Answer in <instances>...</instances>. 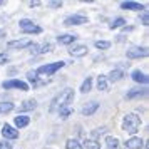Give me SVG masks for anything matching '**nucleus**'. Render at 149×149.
Returning a JSON list of instances; mask_svg holds the SVG:
<instances>
[{
  "mask_svg": "<svg viewBox=\"0 0 149 149\" xmlns=\"http://www.w3.org/2000/svg\"><path fill=\"white\" fill-rule=\"evenodd\" d=\"M89 49L86 45H74V47L69 49V54L72 55V57H84V55L87 54Z\"/></svg>",
  "mask_w": 149,
  "mask_h": 149,
  "instance_id": "14",
  "label": "nucleus"
},
{
  "mask_svg": "<svg viewBox=\"0 0 149 149\" xmlns=\"http://www.w3.org/2000/svg\"><path fill=\"white\" fill-rule=\"evenodd\" d=\"M3 3H5V2H3V0H0V5H3Z\"/></svg>",
  "mask_w": 149,
  "mask_h": 149,
  "instance_id": "37",
  "label": "nucleus"
},
{
  "mask_svg": "<svg viewBox=\"0 0 149 149\" xmlns=\"http://www.w3.org/2000/svg\"><path fill=\"white\" fill-rule=\"evenodd\" d=\"M106 144H107V149H119V139L114 137V136H107Z\"/></svg>",
  "mask_w": 149,
  "mask_h": 149,
  "instance_id": "21",
  "label": "nucleus"
},
{
  "mask_svg": "<svg viewBox=\"0 0 149 149\" xmlns=\"http://www.w3.org/2000/svg\"><path fill=\"white\" fill-rule=\"evenodd\" d=\"M95 49H99V50H107L111 47V42L109 40H95Z\"/></svg>",
  "mask_w": 149,
  "mask_h": 149,
  "instance_id": "28",
  "label": "nucleus"
},
{
  "mask_svg": "<svg viewBox=\"0 0 149 149\" xmlns=\"http://www.w3.org/2000/svg\"><path fill=\"white\" fill-rule=\"evenodd\" d=\"M32 44H34V42L29 40V39H22V40H10V42L7 44V47H8V49H19V50H20V49L30 47Z\"/></svg>",
  "mask_w": 149,
  "mask_h": 149,
  "instance_id": "9",
  "label": "nucleus"
},
{
  "mask_svg": "<svg viewBox=\"0 0 149 149\" xmlns=\"http://www.w3.org/2000/svg\"><path fill=\"white\" fill-rule=\"evenodd\" d=\"M15 127L17 129H22V127H27L29 124H30V117L25 114H19L17 117H15Z\"/></svg>",
  "mask_w": 149,
  "mask_h": 149,
  "instance_id": "17",
  "label": "nucleus"
},
{
  "mask_svg": "<svg viewBox=\"0 0 149 149\" xmlns=\"http://www.w3.org/2000/svg\"><path fill=\"white\" fill-rule=\"evenodd\" d=\"M97 89L102 91V92H106V91L109 89V82H107V77H106V75L101 74L99 77H97Z\"/></svg>",
  "mask_w": 149,
  "mask_h": 149,
  "instance_id": "19",
  "label": "nucleus"
},
{
  "mask_svg": "<svg viewBox=\"0 0 149 149\" xmlns=\"http://www.w3.org/2000/svg\"><path fill=\"white\" fill-rule=\"evenodd\" d=\"M91 89H92V77H86L84 82L81 84V92L82 94H87Z\"/></svg>",
  "mask_w": 149,
  "mask_h": 149,
  "instance_id": "22",
  "label": "nucleus"
},
{
  "mask_svg": "<svg viewBox=\"0 0 149 149\" xmlns=\"http://www.w3.org/2000/svg\"><path fill=\"white\" fill-rule=\"evenodd\" d=\"M2 136H3L7 141L17 139V137H19V131H17L14 126H10V124H3V126H2Z\"/></svg>",
  "mask_w": 149,
  "mask_h": 149,
  "instance_id": "8",
  "label": "nucleus"
},
{
  "mask_svg": "<svg viewBox=\"0 0 149 149\" xmlns=\"http://www.w3.org/2000/svg\"><path fill=\"white\" fill-rule=\"evenodd\" d=\"M37 5H40V2H30V7H37Z\"/></svg>",
  "mask_w": 149,
  "mask_h": 149,
  "instance_id": "35",
  "label": "nucleus"
},
{
  "mask_svg": "<svg viewBox=\"0 0 149 149\" xmlns=\"http://www.w3.org/2000/svg\"><path fill=\"white\" fill-rule=\"evenodd\" d=\"M82 148H86V149H101V144L95 141V139H86L84 144H82Z\"/></svg>",
  "mask_w": 149,
  "mask_h": 149,
  "instance_id": "24",
  "label": "nucleus"
},
{
  "mask_svg": "<svg viewBox=\"0 0 149 149\" xmlns=\"http://www.w3.org/2000/svg\"><path fill=\"white\" fill-rule=\"evenodd\" d=\"M37 107V101L35 99H27V101H24L19 106V112H27V111H34Z\"/></svg>",
  "mask_w": 149,
  "mask_h": 149,
  "instance_id": "15",
  "label": "nucleus"
},
{
  "mask_svg": "<svg viewBox=\"0 0 149 149\" xmlns=\"http://www.w3.org/2000/svg\"><path fill=\"white\" fill-rule=\"evenodd\" d=\"M19 27L24 34H40L42 32V27L34 24V20H30V19H22L19 22Z\"/></svg>",
  "mask_w": 149,
  "mask_h": 149,
  "instance_id": "4",
  "label": "nucleus"
},
{
  "mask_svg": "<svg viewBox=\"0 0 149 149\" xmlns=\"http://www.w3.org/2000/svg\"><path fill=\"white\" fill-rule=\"evenodd\" d=\"M106 77H107V82H119L124 77V70L122 69H112Z\"/></svg>",
  "mask_w": 149,
  "mask_h": 149,
  "instance_id": "11",
  "label": "nucleus"
},
{
  "mask_svg": "<svg viewBox=\"0 0 149 149\" xmlns=\"http://www.w3.org/2000/svg\"><path fill=\"white\" fill-rule=\"evenodd\" d=\"M75 40H77V35H74V34H62V35L57 37V42L62 44V45H70V44H74Z\"/></svg>",
  "mask_w": 149,
  "mask_h": 149,
  "instance_id": "13",
  "label": "nucleus"
},
{
  "mask_svg": "<svg viewBox=\"0 0 149 149\" xmlns=\"http://www.w3.org/2000/svg\"><path fill=\"white\" fill-rule=\"evenodd\" d=\"M106 131H107V127H99V129H95V131H94V137H97V136L104 134Z\"/></svg>",
  "mask_w": 149,
  "mask_h": 149,
  "instance_id": "31",
  "label": "nucleus"
},
{
  "mask_svg": "<svg viewBox=\"0 0 149 149\" xmlns=\"http://www.w3.org/2000/svg\"><path fill=\"white\" fill-rule=\"evenodd\" d=\"M148 49L146 47H131L126 52L127 59H141V57H148Z\"/></svg>",
  "mask_w": 149,
  "mask_h": 149,
  "instance_id": "6",
  "label": "nucleus"
},
{
  "mask_svg": "<svg viewBox=\"0 0 149 149\" xmlns=\"http://www.w3.org/2000/svg\"><path fill=\"white\" fill-rule=\"evenodd\" d=\"M8 62V55L7 54H0V65H3V64H7Z\"/></svg>",
  "mask_w": 149,
  "mask_h": 149,
  "instance_id": "32",
  "label": "nucleus"
},
{
  "mask_svg": "<svg viewBox=\"0 0 149 149\" xmlns=\"http://www.w3.org/2000/svg\"><path fill=\"white\" fill-rule=\"evenodd\" d=\"M144 146V141H142L141 137H131L126 141V148L127 149H142Z\"/></svg>",
  "mask_w": 149,
  "mask_h": 149,
  "instance_id": "16",
  "label": "nucleus"
},
{
  "mask_svg": "<svg viewBox=\"0 0 149 149\" xmlns=\"http://www.w3.org/2000/svg\"><path fill=\"white\" fill-rule=\"evenodd\" d=\"M148 22H149V19H148V12H144V14H142V25H148Z\"/></svg>",
  "mask_w": 149,
  "mask_h": 149,
  "instance_id": "34",
  "label": "nucleus"
},
{
  "mask_svg": "<svg viewBox=\"0 0 149 149\" xmlns=\"http://www.w3.org/2000/svg\"><path fill=\"white\" fill-rule=\"evenodd\" d=\"M141 127V117L134 112L124 116V121H122V131H126L127 134H136Z\"/></svg>",
  "mask_w": 149,
  "mask_h": 149,
  "instance_id": "2",
  "label": "nucleus"
},
{
  "mask_svg": "<svg viewBox=\"0 0 149 149\" xmlns=\"http://www.w3.org/2000/svg\"><path fill=\"white\" fill-rule=\"evenodd\" d=\"M49 5H50L52 8H59V7H62V2H50Z\"/></svg>",
  "mask_w": 149,
  "mask_h": 149,
  "instance_id": "33",
  "label": "nucleus"
},
{
  "mask_svg": "<svg viewBox=\"0 0 149 149\" xmlns=\"http://www.w3.org/2000/svg\"><path fill=\"white\" fill-rule=\"evenodd\" d=\"M97 109H99V102L91 101V102H87V104L81 109V112H82V116H92Z\"/></svg>",
  "mask_w": 149,
  "mask_h": 149,
  "instance_id": "10",
  "label": "nucleus"
},
{
  "mask_svg": "<svg viewBox=\"0 0 149 149\" xmlns=\"http://www.w3.org/2000/svg\"><path fill=\"white\" fill-rule=\"evenodd\" d=\"M131 77H132V81L137 82V84H148V75L144 74V72H141L139 69H136V70H132L131 72Z\"/></svg>",
  "mask_w": 149,
  "mask_h": 149,
  "instance_id": "12",
  "label": "nucleus"
},
{
  "mask_svg": "<svg viewBox=\"0 0 149 149\" xmlns=\"http://www.w3.org/2000/svg\"><path fill=\"white\" fill-rule=\"evenodd\" d=\"M2 37H5V30H3V29H0V39H2Z\"/></svg>",
  "mask_w": 149,
  "mask_h": 149,
  "instance_id": "36",
  "label": "nucleus"
},
{
  "mask_svg": "<svg viewBox=\"0 0 149 149\" xmlns=\"http://www.w3.org/2000/svg\"><path fill=\"white\" fill-rule=\"evenodd\" d=\"M148 94V89H132L131 92L126 94L127 99H134V97H141V95H146Z\"/></svg>",
  "mask_w": 149,
  "mask_h": 149,
  "instance_id": "20",
  "label": "nucleus"
},
{
  "mask_svg": "<svg viewBox=\"0 0 149 149\" xmlns=\"http://www.w3.org/2000/svg\"><path fill=\"white\" fill-rule=\"evenodd\" d=\"M64 65H65V62H64V61L52 62V64H47V65H40L35 72H37V75H47V79H49V75L55 74V72H57V70H61Z\"/></svg>",
  "mask_w": 149,
  "mask_h": 149,
  "instance_id": "3",
  "label": "nucleus"
},
{
  "mask_svg": "<svg viewBox=\"0 0 149 149\" xmlns=\"http://www.w3.org/2000/svg\"><path fill=\"white\" fill-rule=\"evenodd\" d=\"M65 149H84V148H82V144L77 139H72L70 137V139L65 141Z\"/></svg>",
  "mask_w": 149,
  "mask_h": 149,
  "instance_id": "23",
  "label": "nucleus"
},
{
  "mask_svg": "<svg viewBox=\"0 0 149 149\" xmlns=\"http://www.w3.org/2000/svg\"><path fill=\"white\" fill-rule=\"evenodd\" d=\"M72 112H74V111H72L70 107H64V109H61V111H59V116H61V119H64V121H65V119H69V117L72 116Z\"/></svg>",
  "mask_w": 149,
  "mask_h": 149,
  "instance_id": "29",
  "label": "nucleus"
},
{
  "mask_svg": "<svg viewBox=\"0 0 149 149\" xmlns=\"http://www.w3.org/2000/svg\"><path fill=\"white\" fill-rule=\"evenodd\" d=\"M54 45L52 44H44V45H39L37 47V52L35 54H47V52H52Z\"/></svg>",
  "mask_w": 149,
  "mask_h": 149,
  "instance_id": "27",
  "label": "nucleus"
},
{
  "mask_svg": "<svg viewBox=\"0 0 149 149\" xmlns=\"http://www.w3.org/2000/svg\"><path fill=\"white\" fill-rule=\"evenodd\" d=\"M2 87L3 89H19V91H22V92H27L29 84L24 82V81H20V79H8V81L2 82Z\"/></svg>",
  "mask_w": 149,
  "mask_h": 149,
  "instance_id": "5",
  "label": "nucleus"
},
{
  "mask_svg": "<svg viewBox=\"0 0 149 149\" xmlns=\"http://www.w3.org/2000/svg\"><path fill=\"white\" fill-rule=\"evenodd\" d=\"M89 19L87 17H84V15H69L67 19L64 20V25H84V24H87Z\"/></svg>",
  "mask_w": 149,
  "mask_h": 149,
  "instance_id": "7",
  "label": "nucleus"
},
{
  "mask_svg": "<svg viewBox=\"0 0 149 149\" xmlns=\"http://www.w3.org/2000/svg\"><path fill=\"white\" fill-rule=\"evenodd\" d=\"M124 24H126V20H124L122 17H117V19H114V20L109 24V29H111V30H114V29H121V27H124Z\"/></svg>",
  "mask_w": 149,
  "mask_h": 149,
  "instance_id": "26",
  "label": "nucleus"
},
{
  "mask_svg": "<svg viewBox=\"0 0 149 149\" xmlns=\"http://www.w3.org/2000/svg\"><path fill=\"white\" fill-rule=\"evenodd\" d=\"M0 149H14V148H12V144H10L8 141L3 139V141H0Z\"/></svg>",
  "mask_w": 149,
  "mask_h": 149,
  "instance_id": "30",
  "label": "nucleus"
},
{
  "mask_svg": "<svg viewBox=\"0 0 149 149\" xmlns=\"http://www.w3.org/2000/svg\"><path fill=\"white\" fill-rule=\"evenodd\" d=\"M121 8H127V10H144V5L137 3V2H121Z\"/></svg>",
  "mask_w": 149,
  "mask_h": 149,
  "instance_id": "18",
  "label": "nucleus"
},
{
  "mask_svg": "<svg viewBox=\"0 0 149 149\" xmlns=\"http://www.w3.org/2000/svg\"><path fill=\"white\" fill-rule=\"evenodd\" d=\"M74 97H75L74 89H64V91H61V92L50 101V107H49V111H50V112H59L61 109L69 107V104H72Z\"/></svg>",
  "mask_w": 149,
  "mask_h": 149,
  "instance_id": "1",
  "label": "nucleus"
},
{
  "mask_svg": "<svg viewBox=\"0 0 149 149\" xmlns=\"http://www.w3.org/2000/svg\"><path fill=\"white\" fill-rule=\"evenodd\" d=\"M15 109V106L12 102H0V114H7V112H12Z\"/></svg>",
  "mask_w": 149,
  "mask_h": 149,
  "instance_id": "25",
  "label": "nucleus"
}]
</instances>
